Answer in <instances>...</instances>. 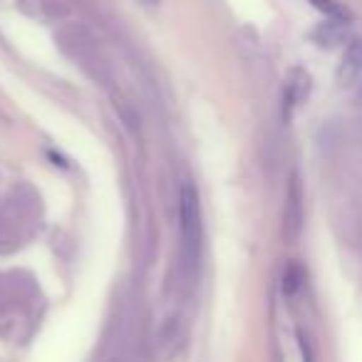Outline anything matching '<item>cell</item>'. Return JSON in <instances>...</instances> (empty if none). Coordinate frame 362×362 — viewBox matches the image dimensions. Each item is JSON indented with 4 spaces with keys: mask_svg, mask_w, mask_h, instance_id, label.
Wrapping results in <instances>:
<instances>
[{
    "mask_svg": "<svg viewBox=\"0 0 362 362\" xmlns=\"http://www.w3.org/2000/svg\"><path fill=\"white\" fill-rule=\"evenodd\" d=\"M179 226H181V261L189 273L197 271L202 256V211L199 194L192 184H184L179 194Z\"/></svg>",
    "mask_w": 362,
    "mask_h": 362,
    "instance_id": "cell-1",
    "label": "cell"
},
{
    "mask_svg": "<svg viewBox=\"0 0 362 362\" xmlns=\"http://www.w3.org/2000/svg\"><path fill=\"white\" fill-rule=\"evenodd\" d=\"M303 228V187L298 174L291 176V187H288V199H286V211H283V236L286 241H296L300 236Z\"/></svg>",
    "mask_w": 362,
    "mask_h": 362,
    "instance_id": "cell-2",
    "label": "cell"
},
{
    "mask_svg": "<svg viewBox=\"0 0 362 362\" xmlns=\"http://www.w3.org/2000/svg\"><path fill=\"white\" fill-rule=\"evenodd\" d=\"M360 72H362V40H352L340 57L337 80H340L342 85H350V82H355L357 77H360Z\"/></svg>",
    "mask_w": 362,
    "mask_h": 362,
    "instance_id": "cell-3",
    "label": "cell"
},
{
    "mask_svg": "<svg viewBox=\"0 0 362 362\" xmlns=\"http://www.w3.org/2000/svg\"><path fill=\"white\" fill-rule=\"evenodd\" d=\"M308 95H310V75H308L305 70H300V67H296V70L291 72V77H288V82H286L288 105H291V107L303 105V102L308 100Z\"/></svg>",
    "mask_w": 362,
    "mask_h": 362,
    "instance_id": "cell-4",
    "label": "cell"
},
{
    "mask_svg": "<svg viewBox=\"0 0 362 362\" xmlns=\"http://www.w3.org/2000/svg\"><path fill=\"white\" fill-rule=\"evenodd\" d=\"M310 3H313V8H317V11L327 18V21L342 23V25L350 21V11H347V8H342L340 3H335V0H310Z\"/></svg>",
    "mask_w": 362,
    "mask_h": 362,
    "instance_id": "cell-5",
    "label": "cell"
},
{
    "mask_svg": "<svg viewBox=\"0 0 362 362\" xmlns=\"http://www.w3.org/2000/svg\"><path fill=\"white\" fill-rule=\"evenodd\" d=\"M340 25L342 23H322L320 28H315L313 30V40L317 42V45L322 47H332L337 42V37H340Z\"/></svg>",
    "mask_w": 362,
    "mask_h": 362,
    "instance_id": "cell-6",
    "label": "cell"
},
{
    "mask_svg": "<svg viewBox=\"0 0 362 362\" xmlns=\"http://www.w3.org/2000/svg\"><path fill=\"white\" fill-rule=\"evenodd\" d=\"M300 286H303L300 266L291 263V266L286 268V273H283V293H286V296H296V293L300 291Z\"/></svg>",
    "mask_w": 362,
    "mask_h": 362,
    "instance_id": "cell-7",
    "label": "cell"
},
{
    "mask_svg": "<svg viewBox=\"0 0 362 362\" xmlns=\"http://www.w3.org/2000/svg\"><path fill=\"white\" fill-rule=\"evenodd\" d=\"M300 352H303V362H313V347L310 340L300 332Z\"/></svg>",
    "mask_w": 362,
    "mask_h": 362,
    "instance_id": "cell-8",
    "label": "cell"
},
{
    "mask_svg": "<svg viewBox=\"0 0 362 362\" xmlns=\"http://www.w3.org/2000/svg\"><path fill=\"white\" fill-rule=\"evenodd\" d=\"M360 100H362V87H360Z\"/></svg>",
    "mask_w": 362,
    "mask_h": 362,
    "instance_id": "cell-9",
    "label": "cell"
},
{
    "mask_svg": "<svg viewBox=\"0 0 362 362\" xmlns=\"http://www.w3.org/2000/svg\"><path fill=\"white\" fill-rule=\"evenodd\" d=\"M149 3H156V0H149Z\"/></svg>",
    "mask_w": 362,
    "mask_h": 362,
    "instance_id": "cell-10",
    "label": "cell"
}]
</instances>
